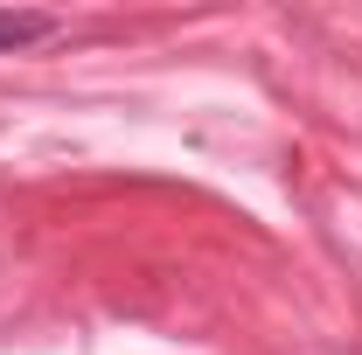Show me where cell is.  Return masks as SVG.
Wrapping results in <instances>:
<instances>
[{"label":"cell","instance_id":"cell-1","mask_svg":"<svg viewBox=\"0 0 362 355\" xmlns=\"http://www.w3.org/2000/svg\"><path fill=\"white\" fill-rule=\"evenodd\" d=\"M56 35V14H35V7H0V56H21Z\"/></svg>","mask_w":362,"mask_h":355}]
</instances>
